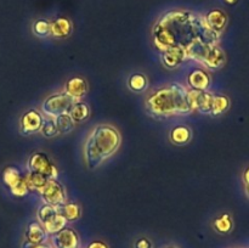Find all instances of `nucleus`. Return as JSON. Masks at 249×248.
<instances>
[{
	"label": "nucleus",
	"instance_id": "1",
	"mask_svg": "<svg viewBox=\"0 0 249 248\" xmlns=\"http://www.w3.org/2000/svg\"><path fill=\"white\" fill-rule=\"evenodd\" d=\"M146 108L157 117L187 116L192 113L189 104V89L179 83H172L153 91L146 99Z\"/></svg>",
	"mask_w": 249,
	"mask_h": 248
},
{
	"label": "nucleus",
	"instance_id": "2",
	"mask_svg": "<svg viewBox=\"0 0 249 248\" xmlns=\"http://www.w3.org/2000/svg\"><path fill=\"white\" fill-rule=\"evenodd\" d=\"M121 134L111 124H99L95 126L84 142V160L89 169H96L106 159L116 153L121 145Z\"/></svg>",
	"mask_w": 249,
	"mask_h": 248
},
{
	"label": "nucleus",
	"instance_id": "3",
	"mask_svg": "<svg viewBox=\"0 0 249 248\" xmlns=\"http://www.w3.org/2000/svg\"><path fill=\"white\" fill-rule=\"evenodd\" d=\"M2 181L9 187L10 192L14 196L23 197L29 192L27 185V173L22 172L15 165H9L2 172Z\"/></svg>",
	"mask_w": 249,
	"mask_h": 248
},
{
	"label": "nucleus",
	"instance_id": "4",
	"mask_svg": "<svg viewBox=\"0 0 249 248\" xmlns=\"http://www.w3.org/2000/svg\"><path fill=\"white\" fill-rule=\"evenodd\" d=\"M74 102L75 100L68 96L66 92H58L50 95L48 99L44 100L41 112L45 117H57L60 114L68 113Z\"/></svg>",
	"mask_w": 249,
	"mask_h": 248
},
{
	"label": "nucleus",
	"instance_id": "5",
	"mask_svg": "<svg viewBox=\"0 0 249 248\" xmlns=\"http://www.w3.org/2000/svg\"><path fill=\"white\" fill-rule=\"evenodd\" d=\"M27 170L28 172L40 173L48 179H56L58 175V169L50 160V158L44 152H33L27 160Z\"/></svg>",
	"mask_w": 249,
	"mask_h": 248
},
{
	"label": "nucleus",
	"instance_id": "6",
	"mask_svg": "<svg viewBox=\"0 0 249 248\" xmlns=\"http://www.w3.org/2000/svg\"><path fill=\"white\" fill-rule=\"evenodd\" d=\"M39 195L45 203L51 204L53 207L61 206L67 201L65 187L56 179H49L45 186L39 192Z\"/></svg>",
	"mask_w": 249,
	"mask_h": 248
},
{
	"label": "nucleus",
	"instance_id": "7",
	"mask_svg": "<svg viewBox=\"0 0 249 248\" xmlns=\"http://www.w3.org/2000/svg\"><path fill=\"white\" fill-rule=\"evenodd\" d=\"M213 96L214 94L208 90L189 89V104L192 111L202 114H211Z\"/></svg>",
	"mask_w": 249,
	"mask_h": 248
},
{
	"label": "nucleus",
	"instance_id": "8",
	"mask_svg": "<svg viewBox=\"0 0 249 248\" xmlns=\"http://www.w3.org/2000/svg\"><path fill=\"white\" fill-rule=\"evenodd\" d=\"M44 118V114L38 109H28L19 118V130L24 135H32L40 130Z\"/></svg>",
	"mask_w": 249,
	"mask_h": 248
},
{
	"label": "nucleus",
	"instance_id": "9",
	"mask_svg": "<svg viewBox=\"0 0 249 248\" xmlns=\"http://www.w3.org/2000/svg\"><path fill=\"white\" fill-rule=\"evenodd\" d=\"M79 245L80 240L78 233L67 226L50 238V246L53 248H79Z\"/></svg>",
	"mask_w": 249,
	"mask_h": 248
},
{
	"label": "nucleus",
	"instance_id": "10",
	"mask_svg": "<svg viewBox=\"0 0 249 248\" xmlns=\"http://www.w3.org/2000/svg\"><path fill=\"white\" fill-rule=\"evenodd\" d=\"M187 57V51L184 46L174 45L162 51V62L168 68H177L184 62Z\"/></svg>",
	"mask_w": 249,
	"mask_h": 248
},
{
	"label": "nucleus",
	"instance_id": "11",
	"mask_svg": "<svg viewBox=\"0 0 249 248\" xmlns=\"http://www.w3.org/2000/svg\"><path fill=\"white\" fill-rule=\"evenodd\" d=\"M225 53H224L223 49L219 46V44H216V45H212L211 48L208 49V51H207V53L204 55L201 63L204 67L208 68V70L216 71L225 65Z\"/></svg>",
	"mask_w": 249,
	"mask_h": 248
},
{
	"label": "nucleus",
	"instance_id": "12",
	"mask_svg": "<svg viewBox=\"0 0 249 248\" xmlns=\"http://www.w3.org/2000/svg\"><path fill=\"white\" fill-rule=\"evenodd\" d=\"M204 21H206L207 26L214 31L215 33L221 34V32L225 29L226 24H228V15L223 11V10H212L208 14L204 16Z\"/></svg>",
	"mask_w": 249,
	"mask_h": 248
},
{
	"label": "nucleus",
	"instance_id": "13",
	"mask_svg": "<svg viewBox=\"0 0 249 248\" xmlns=\"http://www.w3.org/2000/svg\"><path fill=\"white\" fill-rule=\"evenodd\" d=\"M187 83L194 90H208L211 85V75L203 68H196L189 74Z\"/></svg>",
	"mask_w": 249,
	"mask_h": 248
},
{
	"label": "nucleus",
	"instance_id": "14",
	"mask_svg": "<svg viewBox=\"0 0 249 248\" xmlns=\"http://www.w3.org/2000/svg\"><path fill=\"white\" fill-rule=\"evenodd\" d=\"M88 91V84L85 79L80 77H73L66 82L65 85V92L74 99L75 101H79Z\"/></svg>",
	"mask_w": 249,
	"mask_h": 248
},
{
	"label": "nucleus",
	"instance_id": "15",
	"mask_svg": "<svg viewBox=\"0 0 249 248\" xmlns=\"http://www.w3.org/2000/svg\"><path fill=\"white\" fill-rule=\"evenodd\" d=\"M48 237L49 235L38 220L31 221L28 224L26 230V242L31 243V245H40V243H45L48 241Z\"/></svg>",
	"mask_w": 249,
	"mask_h": 248
},
{
	"label": "nucleus",
	"instance_id": "16",
	"mask_svg": "<svg viewBox=\"0 0 249 248\" xmlns=\"http://www.w3.org/2000/svg\"><path fill=\"white\" fill-rule=\"evenodd\" d=\"M51 24V34L50 35L55 36V38L62 39L70 36L72 33V23L66 17H58L55 21L50 22Z\"/></svg>",
	"mask_w": 249,
	"mask_h": 248
},
{
	"label": "nucleus",
	"instance_id": "17",
	"mask_svg": "<svg viewBox=\"0 0 249 248\" xmlns=\"http://www.w3.org/2000/svg\"><path fill=\"white\" fill-rule=\"evenodd\" d=\"M192 139V131L186 125H177L170 130V141L175 145H186Z\"/></svg>",
	"mask_w": 249,
	"mask_h": 248
},
{
	"label": "nucleus",
	"instance_id": "18",
	"mask_svg": "<svg viewBox=\"0 0 249 248\" xmlns=\"http://www.w3.org/2000/svg\"><path fill=\"white\" fill-rule=\"evenodd\" d=\"M68 114L71 116V118L74 121V123H82V122L87 121L90 116V108L85 102L82 101H75L73 104V106L71 107Z\"/></svg>",
	"mask_w": 249,
	"mask_h": 248
},
{
	"label": "nucleus",
	"instance_id": "19",
	"mask_svg": "<svg viewBox=\"0 0 249 248\" xmlns=\"http://www.w3.org/2000/svg\"><path fill=\"white\" fill-rule=\"evenodd\" d=\"M57 212L67 221H75L82 215V209H80V207L77 203H72V202H66V203L58 206Z\"/></svg>",
	"mask_w": 249,
	"mask_h": 248
},
{
	"label": "nucleus",
	"instance_id": "20",
	"mask_svg": "<svg viewBox=\"0 0 249 248\" xmlns=\"http://www.w3.org/2000/svg\"><path fill=\"white\" fill-rule=\"evenodd\" d=\"M48 177L45 175L40 174V173H34V172H28L27 173V185H28V190L31 191H41L44 186L48 182Z\"/></svg>",
	"mask_w": 249,
	"mask_h": 248
},
{
	"label": "nucleus",
	"instance_id": "21",
	"mask_svg": "<svg viewBox=\"0 0 249 248\" xmlns=\"http://www.w3.org/2000/svg\"><path fill=\"white\" fill-rule=\"evenodd\" d=\"M67 223L68 221L66 220L61 214H58L57 212V214H56L55 216H53L48 223L44 224L43 228L49 236H53L55 235V233H57L58 231L62 230L63 228H66V226H67Z\"/></svg>",
	"mask_w": 249,
	"mask_h": 248
},
{
	"label": "nucleus",
	"instance_id": "22",
	"mask_svg": "<svg viewBox=\"0 0 249 248\" xmlns=\"http://www.w3.org/2000/svg\"><path fill=\"white\" fill-rule=\"evenodd\" d=\"M230 107V99L226 95L216 94L213 96V102H212V112L213 116H220L225 113Z\"/></svg>",
	"mask_w": 249,
	"mask_h": 248
},
{
	"label": "nucleus",
	"instance_id": "23",
	"mask_svg": "<svg viewBox=\"0 0 249 248\" xmlns=\"http://www.w3.org/2000/svg\"><path fill=\"white\" fill-rule=\"evenodd\" d=\"M213 226L219 233H229L233 228L232 218H231V215L229 213L221 214L220 216H218L214 220Z\"/></svg>",
	"mask_w": 249,
	"mask_h": 248
},
{
	"label": "nucleus",
	"instance_id": "24",
	"mask_svg": "<svg viewBox=\"0 0 249 248\" xmlns=\"http://www.w3.org/2000/svg\"><path fill=\"white\" fill-rule=\"evenodd\" d=\"M55 121L58 129V133L60 134H68L70 131H72L73 128L75 126L74 121L71 118V116L68 113H63L55 117Z\"/></svg>",
	"mask_w": 249,
	"mask_h": 248
},
{
	"label": "nucleus",
	"instance_id": "25",
	"mask_svg": "<svg viewBox=\"0 0 249 248\" xmlns=\"http://www.w3.org/2000/svg\"><path fill=\"white\" fill-rule=\"evenodd\" d=\"M56 214H57V207L44 203L43 206L39 207L38 213H36V220H38L41 225H44V224L48 223L53 216H55Z\"/></svg>",
	"mask_w": 249,
	"mask_h": 248
},
{
	"label": "nucleus",
	"instance_id": "26",
	"mask_svg": "<svg viewBox=\"0 0 249 248\" xmlns=\"http://www.w3.org/2000/svg\"><path fill=\"white\" fill-rule=\"evenodd\" d=\"M147 78L145 74H141V73H135V74H131L130 78L128 79V85L133 91L135 92H141L147 88Z\"/></svg>",
	"mask_w": 249,
	"mask_h": 248
},
{
	"label": "nucleus",
	"instance_id": "27",
	"mask_svg": "<svg viewBox=\"0 0 249 248\" xmlns=\"http://www.w3.org/2000/svg\"><path fill=\"white\" fill-rule=\"evenodd\" d=\"M40 134L44 138H53V136L58 135V129L56 125L55 117H45L43 122V125L40 128Z\"/></svg>",
	"mask_w": 249,
	"mask_h": 248
},
{
	"label": "nucleus",
	"instance_id": "28",
	"mask_svg": "<svg viewBox=\"0 0 249 248\" xmlns=\"http://www.w3.org/2000/svg\"><path fill=\"white\" fill-rule=\"evenodd\" d=\"M33 32L38 36H48L51 34V24L46 19H38L33 24Z\"/></svg>",
	"mask_w": 249,
	"mask_h": 248
},
{
	"label": "nucleus",
	"instance_id": "29",
	"mask_svg": "<svg viewBox=\"0 0 249 248\" xmlns=\"http://www.w3.org/2000/svg\"><path fill=\"white\" fill-rule=\"evenodd\" d=\"M135 248H152V243L148 238L141 237L135 242Z\"/></svg>",
	"mask_w": 249,
	"mask_h": 248
},
{
	"label": "nucleus",
	"instance_id": "30",
	"mask_svg": "<svg viewBox=\"0 0 249 248\" xmlns=\"http://www.w3.org/2000/svg\"><path fill=\"white\" fill-rule=\"evenodd\" d=\"M87 248H108V246L102 241H92L87 246Z\"/></svg>",
	"mask_w": 249,
	"mask_h": 248
},
{
	"label": "nucleus",
	"instance_id": "31",
	"mask_svg": "<svg viewBox=\"0 0 249 248\" xmlns=\"http://www.w3.org/2000/svg\"><path fill=\"white\" fill-rule=\"evenodd\" d=\"M23 248H53L50 245H48V243H40V245H31V243L28 242H24L23 245Z\"/></svg>",
	"mask_w": 249,
	"mask_h": 248
},
{
	"label": "nucleus",
	"instance_id": "32",
	"mask_svg": "<svg viewBox=\"0 0 249 248\" xmlns=\"http://www.w3.org/2000/svg\"><path fill=\"white\" fill-rule=\"evenodd\" d=\"M243 181H245V185H249V167L243 173Z\"/></svg>",
	"mask_w": 249,
	"mask_h": 248
},
{
	"label": "nucleus",
	"instance_id": "33",
	"mask_svg": "<svg viewBox=\"0 0 249 248\" xmlns=\"http://www.w3.org/2000/svg\"><path fill=\"white\" fill-rule=\"evenodd\" d=\"M226 2H228V4H235L236 1H237V0H225Z\"/></svg>",
	"mask_w": 249,
	"mask_h": 248
},
{
	"label": "nucleus",
	"instance_id": "34",
	"mask_svg": "<svg viewBox=\"0 0 249 248\" xmlns=\"http://www.w3.org/2000/svg\"><path fill=\"white\" fill-rule=\"evenodd\" d=\"M246 194H247V196L249 197V185H246Z\"/></svg>",
	"mask_w": 249,
	"mask_h": 248
},
{
	"label": "nucleus",
	"instance_id": "35",
	"mask_svg": "<svg viewBox=\"0 0 249 248\" xmlns=\"http://www.w3.org/2000/svg\"><path fill=\"white\" fill-rule=\"evenodd\" d=\"M167 248H178V247H175V246H169V247H167Z\"/></svg>",
	"mask_w": 249,
	"mask_h": 248
}]
</instances>
